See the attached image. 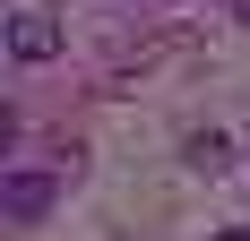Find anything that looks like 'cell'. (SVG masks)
<instances>
[{
	"instance_id": "cell-1",
	"label": "cell",
	"mask_w": 250,
	"mask_h": 241,
	"mask_svg": "<svg viewBox=\"0 0 250 241\" xmlns=\"http://www.w3.org/2000/svg\"><path fill=\"white\" fill-rule=\"evenodd\" d=\"M52 52H61V18L18 9V18H9V60H52Z\"/></svg>"
},
{
	"instance_id": "cell-2",
	"label": "cell",
	"mask_w": 250,
	"mask_h": 241,
	"mask_svg": "<svg viewBox=\"0 0 250 241\" xmlns=\"http://www.w3.org/2000/svg\"><path fill=\"white\" fill-rule=\"evenodd\" d=\"M0 207L18 224H43V207H52V181L43 172H9V190H0Z\"/></svg>"
},
{
	"instance_id": "cell-3",
	"label": "cell",
	"mask_w": 250,
	"mask_h": 241,
	"mask_svg": "<svg viewBox=\"0 0 250 241\" xmlns=\"http://www.w3.org/2000/svg\"><path fill=\"white\" fill-rule=\"evenodd\" d=\"M181 155H190V172H225V155H233V146L216 138V129H199V138L181 146Z\"/></svg>"
},
{
	"instance_id": "cell-4",
	"label": "cell",
	"mask_w": 250,
	"mask_h": 241,
	"mask_svg": "<svg viewBox=\"0 0 250 241\" xmlns=\"http://www.w3.org/2000/svg\"><path fill=\"white\" fill-rule=\"evenodd\" d=\"M216 241H250V233H216Z\"/></svg>"
},
{
	"instance_id": "cell-5",
	"label": "cell",
	"mask_w": 250,
	"mask_h": 241,
	"mask_svg": "<svg viewBox=\"0 0 250 241\" xmlns=\"http://www.w3.org/2000/svg\"><path fill=\"white\" fill-rule=\"evenodd\" d=\"M233 9H242V18H250V0H233Z\"/></svg>"
}]
</instances>
